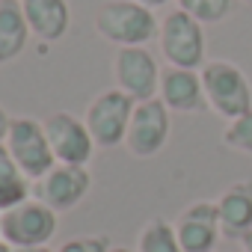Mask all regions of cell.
<instances>
[{"label": "cell", "mask_w": 252, "mask_h": 252, "mask_svg": "<svg viewBox=\"0 0 252 252\" xmlns=\"http://www.w3.org/2000/svg\"><path fill=\"white\" fill-rule=\"evenodd\" d=\"M95 30L104 42L116 48H137L158 39L160 21L155 9L137 3V0H107L95 12Z\"/></svg>", "instance_id": "1"}, {"label": "cell", "mask_w": 252, "mask_h": 252, "mask_svg": "<svg viewBox=\"0 0 252 252\" xmlns=\"http://www.w3.org/2000/svg\"><path fill=\"white\" fill-rule=\"evenodd\" d=\"M199 74L205 86V101L217 116H222L225 122H234L252 110V86L234 63L211 60L202 65Z\"/></svg>", "instance_id": "2"}, {"label": "cell", "mask_w": 252, "mask_h": 252, "mask_svg": "<svg viewBox=\"0 0 252 252\" xmlns=\"http://www.w3.org/2000/svg\"><path fill=\"white\" fill-rule=\"evenodd\" d=\"M205 24H199L193 15L184 9H169L160 18L158 30V45L166 60V65L175 68H202L205 65Z\"/></svg>", "instance_id": "3"}, {"label": "cell", "mask_w": 252, "mask_h": 252, "mask_svg": "<svg viewBox=\"0 0 252 252\" xmlns=\"http://www.w3.org/2000/svg\"><path fill=\"white\" fill-rule=\"evenodd\" d=\"M134 107H137V101L131 95H125L122 89H116V86L98 92L89 101V107L83 113V122H86V128H89L98 149L125 146V134H128Z\"/></svg>", "instance_id": "4"}, {"label": "cell", "mask_w": 252, "mask_h": 252, "mask_svg": "<svg viewBox=\"0 0 252 252\" xmlns=\"http://www.w3.org/2000/svg\"><path fill=\"white\" fill-rule=\"evenodd\" d=\"M3 143H6L15 166L30 181H39L42 175H48L57 166V158H54L48 134H45V122H39L33 116H15L9 122V134Z\"/></svg>", "instance_id": "5"}, {"label": "cell", "mask_w": 252, "mask_h": 252, "mask_svg": "<svg viewBox=\"0 0 252 252\" xmlns=\"http://www.w3.org/2000/svg\"><path fill=\"white\" fill-rule=\"evenodd\" d=\"M57 217L60 214L54 208H48L45 202L30 196L27 202H21V205H15V208L0 214V237H3L12 249L45 246L57 234V225H60Z\"/></svg>", "instance_id": "6"}, {"label": "cell", "mask_w": 252, "mask_h": 252, "mask_svg": "<svg viewBox=\"0 0 252 252\" xmlns=\"http://www.w3.org/2000/svg\"><path fill=\"white\" fill-rule=\"evenodd\" d=\"M45 134L51 143V152L57 163H71V166H89L95 155V140L86 128V122L68 110H54L45 119Z\"/></svg>", "instance_id": "7"}, {"label": "cell", "mask_w": 252, "mask_h": 252, "mask_svg": "<svg viewBox=\"0 0 252 252\" xmlns=\"http://www.w3.org/2000/svg\"><path fill=\"white\" fill-rule=\"evenodd\" d=\"M160 71H163V68L158 65V60L149 54L146 45H137V48H116V57H113L116 89H122L125 95H131L137 104L158 98Z\"/></svg>", "instance_id": "8"}, {"label": "cell", "mask_w": 252, "mask_h": 252, "mask_svg": "<svg viewBox=\"0 0 252 252\" xmlns=\"http://www.w3.org/2000/svg\"><path fill=\"white\" fill-rule=\"evenodd\" d=\"M169 107L160 98L152 101H140L134 107L128 134H125V149L134 158H155L158 152H163V146L169 143L172 134V122H169Z\"/></svg>", "instance_id": "9"}, {"label": "cell", "mask_w": 252, "mask_h": 252, "mask_svg": "<svg viewBox=\"0 0 252 252\" xmlns=\"http://www.w3.org/2000/svg\"><path fill=\"white\" fill-rule=\"evenodd\" d=\"M92 190V175L89 166H71V163H57L48 175L33 181V196L54 208L57 214L74 211Z\"/></svg>", "instance_id": "10"}, {"label": "cell", "mask_w": 252, "mask_h": 252, "mask_svg": "<svg viewBox=\"0 0 252 252\" xmlns=\"http://www.w3.org/2000/svg\"><path fill=\"white\" fill-rule=\"evenodd\" d=\"M172 225H175V234H178V243L184 252H214L217 240L222 237L217 202L187 205Z\"/></svg>", "instance_id": "11"}, {"label": "cell", "mask_w": 252, "mask_h": 252, "mask_svg": "<svg viewBox=\"0 0 252 252\" xmlns=\"http://www.w3.org/2000/svg\"><path fill=\"white\" fill-rule=\"evenodd\" d=\"M158 98L172 110V113H199L202 107H208L205 101V86H202V74L196 68H175L166 65L160 71V89Z\"/></svg>", "instance_id": "12"}, {"label": "cell", "mask_w": 252, "mask_h": 252, "mask_svg": "<svg viewBox=\"0 0 252 252\" xmlns=\"http://www.w3.org/2000/svg\"><path fill=\"white\" fill-rule=\"evenodd\" d=\"M21 9L27 15L33 39H39L42 45L60 42L71 27L68 0H21Z\"/></svg>", "instance_id": "13"}, {"label": "cell", "mask_w": 252, "mask_h": 252, "mask_svg": "<svg viewBox=\"0 0 252 252\" xmlns=\"http://www.w3.org/2000/svg\"><path fill=\"white\" fill-rule=\"evenodd\" d=\"M217 211H220L222 237L240 240V237L252 228V181H237V184H231V187L217 199Z\"/></svg>", "instance_id": "14"}, {"label": "cell", "mask_w": 252, "mask_h": 252, "mask_svg": "<svg viewBox=\"0 0 252 252\" xmlns=\"http://www.w3.org/2000/svg\"><path fill=\"white\" fill-rule=\"evenodd\" d=\"M33 39L21 0H0V65L15 63Z\"/></svg>", "instance_id": "15"}, {"label": "cell", "mask_w": 252, "mask_h": 252, "mask_svg": "<svg viewBox=\"0 0 252 252\" xmlns=\"http://www.w3.org/2000/svg\"><path fill=\"white\" fill-rule=\"evenodd\" d=\"M33 196V181L15 166L6 143H0V214L27 202Z\"/></svg>", "instance_id": "16"}, {"label": "cell", "mask_w": 252, "mask_h": 252, "mask_svg": "<svg viewBox=\"0 0 252 252\" xmlns=\"http://www.w3.org/2000/svg\"><path fill=\"white\" fill-rule=\"evenodd\" d=\"M137 252H184V249L178 243L175 225L169 220H163V217H155L140 228Z\"/></svg>", "instance_id": "17"}, {"label": "cell", "mask_w": 252, "mask_h": 252, "mask_svg": "<svg viewBox=\"0 0 252 252\" xmlns=\"http://www.w3.org/2000/svg\"><path fill=\"white\" fill-rule=\"evenodd\" d=\"M175 3H178V9L193 15L199 24H217L231 12L234 0H175Z\"/></svg>", "instance_id": "18"}, {"label": "cell", "mask_w": 252, "mask_h": 252, "mask_svg": "<svg viewBox=\"0 0 252 252\" xmlns=\"http://www.w3.org/2000/svg\"><path fill=\"white\" fill-rule=\"evenodd\" d=\"M222 146L225 149H234V152H243V155H252V110L225 125Z\"/></svg>", "instance_id": "19"}, {"label": "cell", "mask_w": 252, "mask_h": 252, "mask_svg": "<svg viewBox=\"0 0 252 252\" xmlns=\"http://www.w3.org/2000/svg\"><path fill=\"white\" fill-rule=\"evenodd\" d=\"M110 237L107 234H80L68 237L65 243L57 246V252H110Z\"/></svg>", "instance_id": "20"}, {"label": "cell", "mask_w": 252, "mask_h": 252, "mask_svg": "<svg viewBox=\"0 0 252 252\" xmlns=\"http://www.w3.org/2000/svg\"><path fill=\"white\" fill-rule=\"evenodd\" d=\"M9 122H12V116H9L3 107H0V143H3L6 134H9Z\"/></svg>", "instance_id": "21"}, {"label": "cell", "mask_w": 252, "mask_h": 252, "mask_svg": "<svg viewBox=\"0 0 252 252\" xmlns=\"http://www.w3.org/2000/svg\"><path fill=\"white\" fill-rule=\"evenodd\" d=\"M15 252H57V249H51V246L45 243V246H21V249H15Z\"/></svg>", "instance_id": "22"}, {"label": "cell", "mask_w": 252, "mask_h": 252, "mask_svg": "<svg viewBox=\"0 0 252 252\" xmlns=\"http://www.w3.org/2000/svg\"><path fill=\"white\" fill-rule=\"evenodd\" d=\"M240 249H243V252H252V228L240 237Z\"/></svg>", "instance_id": "23"}, {"label": "cell", "mask_w": 252, "mask_h": 252, "mask_svg": "<svg viewBox=\"0 0 252 252\" xmlns=\"http://www.w3.org/2000/svg\"><path fill=\"white\" fill-rule=\"evenodd\" d=\"M137 3H143V6H149V9H155V6H166V3H172V0H137Z\"/></svg>", "instance_id": "24"}, {"label": "cell", "mask_w": 252, "mask_h": 252, "mask_svg": "<svg viewBox=\"0 0 252 252\" xmlns=\"http://www.w3.org/2000/svg\"><path fill=\"white\" fill-rule=\"evenodd\" d=\"M0 252H15V249H12V246H9V243L3 240V237H0Z\"/></svg>", "instance_id": "25"}, {"label": "cell", "mask_w": 252, "mask_h": 252, "mask_svg": "<svg viewBox=\"0 0 252 252\" xmlns=\"http://www.w3.org/2000/svg\"><path fill=\"white\" fill-rule=\"evenodd\" d=\"M110 252H137V249H128V246H113Z\"/></svg>", "instance_id": "26"}, {"label": "cell", "mask_w": 252, "mask_h": 252, "mask_svg": "<svg viewBox=\"0 0 252 252\" xmlns=\"http://www.w3.org/2000/svg\"><path fill=\"white\" fill-rule=\"evenodd\" d=\"M243 3H246V6H252V0H243Z\"/></svg>", "instance_id": "27"}, {"label": "cell", "mask_w": 252, "mask_h": 252, "mask_svg": "<svg viewBox=\"0 0 252 252\" xmlns=\"http://www.w3.org/2000/svg\"><path fill=\"white\" fill-rule=\"evenodd\" d=\"M240 252H243V249H240Z\"/></svg>", "instance_id": "28"}]
</instances>
